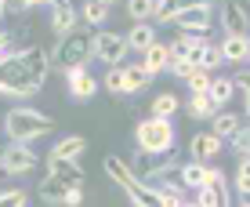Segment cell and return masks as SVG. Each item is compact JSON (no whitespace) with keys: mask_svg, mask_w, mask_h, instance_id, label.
Wrapping results in <instances>:
<instances>
[{"mask_svg":"<svg viewBox=\"0 0 250 207\" xmlns=\"http://www.w3.org/2000/svg\"><path fill=\"white\" fill-rule=\"evenodd\" d=\"M243 4H250V0H243Z\"/></svg>","mask_w":250,"mask_h":207,"instance_id":"45","label":"cell"},{"mask_svg":"<svg viewBox=\"0 0 250 207\" xmlns=\"http://www.w3.org/2000/svg\"><path fill=\"white\" fill-rule=\"evenodd\" d=\"M19 51H22V47H15V44H11V33L0 29V62H7V58L19 55Z\"/></svg>","mask_w":250,"mask_h":207,"instance_id":"38","label":"cell"},{"mask_svg":"<svg viewBox=\"0 0 250 207\" xmlns=\"http://www.w3.org/2000/svg\"><path fill=\"white\" fill-rule=\"evenodd\" d=\"M207 167H210V163H200V160H188V163H182V175H178V182H182L185 189H203L207 182H210V178H207Z\"/></svg>","mask_w":250,"mask_h":207,"instance_id":"23","label":"cell"},{"mask_svg":"<svg viewBox=\"0 0 250 207\" xmlns=\"http://www.w3.org/2000/svg\"><path fill=\"white\" fill-rule=\"evenodd\" d=\"M87 58H94V37L83 29L69 33V37L58 40V47L51 51V62H55L58 69H76V66H87Z\"/></svg>","mask_w":250,"mask_h":207,"instance_id":"4","label":"cell"},{"mask_svg":"<svg viewBox=\"0 0 250 207\" xmlns=\"http://www.w3.org/2000/svg\"><path fill=\"white\" fill-rule=\"evenodd\" d=\"M192 69H196V66L188 62V58H174L167 73H170V76H178V80H188V76H192Z\"/></svg>","mask_w":250,"mask_h":207,"instance_id":"36","label":"cell"},{"mask_svg":"<svg viewBox=\"0 0 250 207\" xmlns=\"http://www.w3.org/2000/svg\"><path fill=\"white\" fill-rule=\"evenodd\" d=\"M142 66L149 69L152 76H156V73H167V69H170V44H160V40H156V44L142 55Z\"/></svg>","mask_w":250,"mask_h":207,"instance_id":"22","label":"cell"},{"mask_svg":"<svg viewBox=\"0 0 250 207\" xmlns=\"http://www.w3.org/2000/svg\"><path fill=\"white\" fill-rule=\"evenodd\" d=\"M80 204H83V185H76V189H69V196H65L62 207H80Z\"/></svg>","mask_w":250,"mask_h":207,"instance_id":"40","label":"cell"},{"mask_svg":"<svg viewBox=\"0 0 250 207\" xmlns=\"http://www.w3.org/2000/svg\"><path fill=\"white\" fill-rule=\"evenodd\" d=\"M51 127H55V120H51L44 109H33L29 102H22V106L7 109V116H4V131H7V138H11V142H19V145H33L37 138L51 135Z\"/></svg>","mask_w":250,"mask_h":207,"instance_id":"2","label":"cell"},{"mask_svg":"<svg viewBox=\"0 0 250 207\" xmlns=\"http://www.w3.org/2000/svg\"><path fill=\"white\" fill-rule=\"evenodd\" d=\"M185 7V0H160L156 4V19H152V25H167V22H174V15Z\"/></svg>","mask_w":250,"mask_h":207,"instance_id":"29","label":"cell"},{"mask_svg":"<svg viewBox=\"0 0 250 207\" xmlns=\"http://www.w3.org/2000/svg\"><path fill=\"white\" fill-rule=\"evenodd\" d=\"M185 207H196V200H192V204H185Z\"/></svg>","mask_w":250,"mask_h":207,"instance_id":"44","label":"cell"},{"mask_svg":"<svg viewBox=\"0 0 250 207\" xmlns=\"http://www.w3.org/2000/svg\"><path fill=\"white\" fill-rule=\"evenodd\" d=\"M109 11H113V7L102 4V0H83V4H80V22H87V25H94V29H102V25L109 22Z\"/></svg>","mask_w":250,"mask_h":207,"instance_id":"26","label":"cell"},{"mask_svg":"<svg viewBox=\"0 0 250 207\" xmlns=\"http://www.w3.org/2000/svg\"><path fill=\"white\" fill-rule=\"evenodd\" d=\"M37 153L29 149V145H19V142H11L7 149H0V171L4 175H11V178H19V175H29L33 167H37Z\"/></svg>","mask_w":250,"mask_h":207,"instance_id":"8","label":"cell"},{"mask_svg":"<svg viewBox=\"0 0 250 207\" xmlns=\"http://www.w3.org/2000/svg\"><path fill=\"white\" fill-rule=\"evenodd\" d=\"M214 98V106L218 109H229L232 106V98L239 94V88H236V76H214V84H210V91H207Z\"/></svg>","mask_w":250,"mask_h":207,"instance_id":"21","label":"cell"},{"mask_svg":"<svg viewBox=\"0 0 250 207\" xmlns=\"http://www.w3.org/2000/svg\"><path fill=\"white\" fill-rule=\"evenodd\" d=\"M47 175L62 178V182H69V185H83V171H80V163H73V160H58V157H51V153H47Z\"/></svg>","mask_w":250,"mask_h":207,"instance_id":"20","label":"cell"},{"mask_svg":"<svg viewBox=\"0 0 250 207\" xmlns=\"http://www.w3.org/2000/svg\"><path fill=\"white\" fill-rule=\"evenodd\" d=\"M127 44H131V51H138V55H145L152 44H156V25L152 22H138L131 33H127Z\"/></svg>","mask_w":250,"mask_h":207,"instance_id":"24","label":"cell"},{"mask_svg":"<svg viewBox=\"0 0 250 207\" xmlns=\"http://www.w3.org/2000/svg\"><path fill=\"white\" fill-rule=\"evenodd\" d=\"M65 84H69V94L76 102H91L94 91H98V80L87 73V66H76V69H65Z\"/></svg>","mask_w":250,"mask_h":207,"instance_id":"10","label":"cell"},{"mask_svg":"<svg viewBox=\"0 0 250 207\" xmlns=\"http://www.w3.org/2000/svg\"><path fill=\"white\" fill-rule=\"evenodd\" d=\"M236 88H239V98H243V116L250 124V73H239L236 76Z\"/></svg>","mask_w":250,"mask_h":207,"instance_id":"35","label":"cell"},{"mask_svg":"<svg viewBox=\"0 0 250 207\" xmlns=\"http://www.w3.org/2000/svg\"><path fill=\"white\" fill-rule=\"evenodd\" d=\"M127 51H131L127 33H94V58H98V62H105L109 69H113V66H124Z\"/></svg>","mask_w":250,"mask_h":207,"instance_id":"7","label":"cell"},{"mask_svg":"<svg viewBox=\"0 0 250 207\" xmlns=\"http://www.w3.org/2000/svg\"><path fill=\"white\" fill-rule=\"evenodd\" d=\"M76 22H80V7H73V4L51 7V29L58 33V40L69 37V33H76Z\"/></svg>","mask_w":250,"mask_h":207,"instance_id":"13","label":"cell"},{"mask_svg":"<svg viewBox=\"0 0 250 207\" xmlns=\"http://www.w3.org/2000/svg\"><path fill=\"white\" fill-rule=\"evenodd\" d=\"M232 185H236V193H239V196H250V157H247V160H239Z\"/></svg>","mask_w":250,"mask_h":207,"instance_id":"30","label":"cell"},{"mask_svg":"<svg viewBox=\"0 0 250 207\" xmlns=\"http://www.w3.org/2000/svg\"><path fill=\"white\" fill-rule=\"evenodd\" d=\"M229 145H232V153H236L239 160H247V157H250V124H243V131L232 138Z\"/></svg>","mask_w":250,"mask_h":207,"instance_id":"32","label":"cell"},{"mask_svg":"<svg viewBox=\"0 0 250 207\" xmlns=\"http://www.w3.org/2000/svg\"><path fill=\"white\" fill-rule=\"evenodd\" d=\"M221 138L214 135V131H196L192 135V142H188V149H192V160H200V163H210L214 157L221 153Z\"/></svg>","mask_w":250,"mask_h":207,"instance_id":"12","label":"cell"},{"mask_svg":"<svg viewBox=\"0 0 250 207\" xmlns=\"http://www.w3.org/2000/svg\"><path fill=\"white\" fill-rule=\"evenodd\" d=\"M214 7H221V4H214V0H185V7L174 15V29H182V33H210V25H214Z\"/></svg>","mask_w":250,"mask_h":207,"instance_id":"5","label":"cell"},{"mask_svg":"<svg viewBox=\"0 0 250 207\" xmlns=\"http://www.w3.org/2000/svg\"><path fill=\"white\" fill-rule=\"evenodd\" d=\"M239 207H250V196H243V200H239Z\"/></svg>","mask_w":250,"mask_h":207,"instance_id":"43","label":"cell"},{"mask_svg":"<svg viewBox=\"0 0 250 207\" xmlns=\"http://www.w3.org/2000/svg\"><path fill=\"white\" fill-rule=\"evenodd\" d=\"M7 4H11V0H0V19H4V11H7Z\"/></svg>","mask_w":250,"mask_h":207,"instance_id":"41","label":"cell"},{"mask_svg":"<svg viewBox=\"0 0 250 207\" xmlns=\"http://www.w3.org/2000/svg\"><path fill=\"white\" fill-rule=\"evenodd\" d=\"M25 204H29L25 189H0V207H25Z\"/></svg>","mask_w":250,"mask_h":207,"instance_id":"33","label":"cell"},{"mask_svg":"<svg viewBox=\"0 0 250 207\" xmlns=\"http://www.w3.org/2000/svg\"><path fill=\"white\" fill-rule=\"evenodd\" d=\"M102 84H105V91L124 94V66H113V69L105 73V80H102Z\"/></svg>","mask_w":250,"mask_h":207,"instance_id":"34","label":"cell"},{"mask_svg":"<svg viewBox=\"0 0 250 207\" xmlns=\"http://www.w3.org/2000/svg\"><path fill=\"white\" fill-rule=\"evenodd\" d=\"M174 58H188V33L174 37V44H170V62H174Z\"/></svg>","mask_w":250,"mask_h":207,"instance_id":"39","label":"cell"},{"mask_svg":"<svg viewBox=\"0 0 250 207\" xmlns=\"http://www.w3.org/2000/svg\"><path fill=\"white\" fill-rule=\"evenodd\" d=\"M185 109H188V116H192V120H214V113H218V106H214V98H210L207 91L192 94Z\"/></svg>","mask_w":250,"mask_h":207,"instance_id":"27","label":"cell"},{"mask_svg":"<svg viewBox=\"0 0 250 207\" xmlns=\"http://www.w3.org/2000/svg\"><path fill=\"white\" fill-rule=\"evenodd\" d=\"M69 189H76V185H69V182H62V178L47 175V178H40L37 196H40L44 204H51V207H62V204H65V196H69Z\"/></svg>","mask_w":250,"mask_h":207,"instance_id":"15","label":"cell"},{"mask_svg":"<svg viewBox=\"0 0 250 207\" xmlns=\"http://www.w3.org/2000/svg\"><path fill=\"white\" fill-rule=\"evenodd\" d=\"M174 142H178V131L170 120H160V116H145L138 120L134 127V145L138 153H149V157H167L174 153Z\"/></svg>","mask_w":250,"mask_h":207,"instance_id":"3","label":"cell"},{"mask_svg":"<svg viewBox=\"0 0 250 207\" xmlns=\"http://www.w3.org/2000/svg\"><path fill=\"white\" fill-rule=\"evenodd\" d=\"M102 167H105V178H109L113 185H120V189H127V185H131L134 178H138L131 163H127V160H120V157H113V153H109V157L102 160Z\"/></svg>","mask_w":250,"mask_h":207,"instance_id":"17","label":"cell"},{"mask_svg":"<svg viewBox=\"0 0 250 207\" xmlns=\"http://www.w3.org/2000/svg\"><path fill=\"white\" fill-rule=\"evenodd\" d=\"M207 182L203 189H196V207H232V189L221 167H207Z\"/></svg>","mask_w":250,"mask_h":207,"instance_id":"6","label":"cell"},{"mask_svg":"<svg viewBox=\"0 0 250 207\" xmlns=\"http://www.w3.org/2000/svg\"><path fill=\"white\" fill-rule=\"evenodd\" d=\"M102 4H109V7H113V4H127V0H102Z\"/></svg>","mask_w":250,"mask_h":207,"instance_id":"42","label":"cell"},{"mask_svg":"<svg viewBox=\"0 0 250 207\" xmlns=\"http://www.w3.org/2000/svg\"><path fill=\"white\" fill-rule=\"evenodd\" d=\"M156 4L160 0H127V15L134 19V25L138 22H152L156 19Z\"/></svg>","mask_w":250,"mask_h":207,"instance_id":"28","label":"cell"},{"mask_svg":"<svg viewBox=\"0 0 250 207\" xmlns=\"http://www.w3.org/2000/svg\"><path fill=\"white\" fill-rule=\"evenodd\" d=\"M149 88H152V73L142 62L124 66V94H142V91H149Z\"/></svg>","mask_w":250,"mask_h":207,"instance_id":"14","label":"cell"},{"mask_svg":"<svg viewBox=\"0 0 250 207\" xmlns=\"http://www.w3.org/2000/svg\"><path fill=\"white\" fill-rule=\"evenodd\" d=\"M247 66H250V58H247Z\"/></svg>","mask_w":250,"mask_h":207,"instance_id":"46","label":"cell"},{"mask_svg":"<svg viewBox=\"0 0 250 207\" xmlns=\"http://www.w3.org/2000/svg\"><path fill=\"white\" fill-rule=\"evenodd\" d=\"M218 19H221L225 37H250V11H247L243 0H225Z\"/></svg>","mask_w":250,"mask_h":207,"instance_id":"9","label":"cell"},{"mask_svg":"<svg viewBox=\"0 0 250 207\" xmlns=\"http://www.w3.org/2000/svg\"><path fill=\"white\" fill-rule=\"evenodd\" d=\"M210 84H214V76L207 73V69H192V76L185 80V88L192 94H200V91H210Z\"/></svg>","mask_w":250,"mask_h":207,"instance_id":"31","label":"cell"},{"mask_svg":"<svg viewBox=\"0 0 250 207\" xmlns=\"http://www.w3.org/2000/svg\"><path fill=\"white\" fill-rule=\"evenodd\" d=\"M218 47H221L225 66H239V62H247V58H250V37H221Z\"/></svg>","mask_w":250,"mask_h":207,"instance_id":"16","label":"cell"},{"mask_svg":"<svg viewBox=\"0 0 250 207\" xmlns=\"http://www.w3.org/2000/svg\"><path fill=\"white\" fill-rule=\"evenodd\" d=\"M83 153H87V138H83V135H65V138H58V142H55L51 157L80 163V157H83Z\"/></svg>","mask_w":250,"mask_h":207,"instance_id":"18","label":"cell"},{"mask_svg":"<svg viewBox=\"0 0 250 207\" xmlns=\"http://www.w3.org/2000/svg\"><path fill=\"white\" fill-rule=\"evenodd\" d=\"M218 66H225V58H221V47L214 44V47H210V51L203 55V66H200V69H207V73H214Z\"/></svg>","mask_w":250,"mask_h":207,"instance_id":"37","label":"cell"},{"mask_svg":"<svg viewBox=\"0 0 250 207\" xmlns=\"http://www.w3.org/2000/svg\"><path fill=\"white\" fill-rule=\"evenodd\" d=\"M124 193H127V200H131L134 207H163V196H160V189L145 185L142 178H134V182L127 185Z\"/></svg>","mask_w":250,"mask_h":207,"instance_id":"19","label":"cell"},{"mask_svg":"<svg viewBox=\"0 0 250 207\" xmlns=\"http://www.w3.org/2000/svg\"><path fill=\"white\" fill-rule=\"evenodd\" d=\"M51 51L44 47H22L19 55H11L7 62H0V88L4 98H33L44 91L47 76H51Z\"/></svg>","mask_w":250,"mask_h":207,"instance_id":"1","label":"cell"},{"mask_svg":"<svg viewBox=\"0 0 250 207\" xmlns=\"http://www.w3.org/2000/svg\"><path fill=\"white\" fill-rule=\"evenodd\" d=\"M182 109V98L174 91H160L149 106V116H160V120H174V113Z\"/></svg>","mask_w":250,"mask_h":207,"instance_id":"25","label":"cell"},{"mask_svg":"<svg viewBox=\"0 0 250 207\" xmlns=\"http://www.w3.org/2000/svg\"><path fill=\"white\" fill-rule=\"evenodd\" d=\"M243 124H247V116H239V113H232V109H218L210 120V131L221 138V142H232L239 131H243Z\"/></svg>","mask_w":250,"mask_h":207,"instance_id":"11","label":"cell"}]
</instances>
